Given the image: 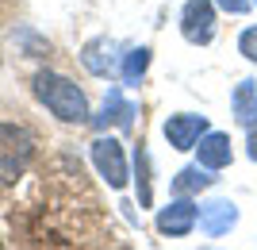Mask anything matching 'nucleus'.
<instances>
[{"label":"nucleus","mask_w":257,"mask_h":250,"mask_svg":"<svg viewBox=\"0 0 257 250\" xmlns=\"http://www.w3.org/2000/svg\"><path fill=\"white\" fill-rule=\"evenodd\" d=\"M35 97L62 123H88V97L69 77L54 73V69H39V73H35Z\"/></svg>","instance_id":"f257e3e1"},{"label":"nucleus","mask_w":257,"mask_h":250,"mask_svg":"<svg viewBox=\"0 0 257 250\" xmlns=\"http://www.w3.org/2000/svg\"><path fill=\"white\" fill-rule=\"evenodd\" d=\"M35 162V135L23 123H0V189H12Z\"/></svg>","instance_id":"f03ea898"},{"label":"nucleus","mask_w":257,"mask_h":250,"mask_svg":"<svg viewBox=\"0 0 257 250\" xmlns=\"http://www.w3.org/2000/svg\"><path fill=\"white\" fill-rule=\"evenodd\" d=\"M181 35L192 46H207L215 35V4L211 0H188L181 12Z\"/></svg>","instance_id":"7ed1b4c3"},{"label":"nucleus","mask_w":257,"mask_h":250,"mask_svg":"<svg viewBox=\"0 0 257 250\" xmlns=\"http://www.w3.org/2000/svg\"><path fill=\"white\" fill-rule=\"evenodd\" d=\"M92 162H96L100 177H104L111 189L127 185V162H123V146L115 139H96L92 142Z\"/></svg>","instance_id":"20e7f679"},{"label":"nucleus","mask_w":257,"mask_h":250,"mask_svg":"<svg viewBox=\"0 0 257 250\" xmlns=\"http://www.w3.org/2000/svg\"><path fill=\"white\" fill-rule=\"evenodd\" d=\"M204 131H207V120L204 116H192V112H181V116H169V120H165V139H169V146H177V150H192Z\"/></svg>","instance_id":"39448f33"},{"label":"nucleus","mask_w":257,"mask_h":250,"mask_svg":"<svg viewBox=\"0 0 257 250\" xmlns=\"http://www.w3.org/2000/svg\"><path fill=\"white\" fill-rule=\"evenodd\" d=\"M196 223H200V208H196L192 200H177V204L161 208V216H158V231H161V235H169V239L188 235Z\"/></svg>","instance_id":"423d86ee"},{"label":"nucleus","mask_w":257,"mask_h":250,"mask_svg":"<svg viewBox=\"0 0 257 250\" xmlns=\"http://www.w3.org/2000/svg\"><path fill=\"white\" fill-rule=\"evenodd\" d=\"M196 150H200V165H207V170H223V165H230V135H223V131H207Z\"/></svg>","instance_id":"0eeeda50"},{"label":"nucleus","mask_w":257,"mask_h":250,"mask_svg":"<svg viewBox=\"0 0 257 250\" xmlns=\"http://www.w3.org/2000/svg\"><path fill=\"white\" fill-rule=\"evenodd\" d=\"M234 219H238V212H234L230 200H211V204L200 208V223H204L207 235H223V231H230V227H234Z\"/></svg>","instance_id":"6e6552de"},{"label":"nucleus","mask_w":257,"mask_h":250,"mask_svg":"<svg viewBox=\"0 0 257 250\" xmlns=\"http://www.w3.org/2000/svg\"><path fill=\"white\" fill-rule=\"evenodd\" d=\"M107 39H96V43H88L85 46V54H81V62H85V69L88 73H96V77H107V69H111V54L104 58V50H107Z\"/></svg>","instance_id":"1a4fd4ad"},{"label":"nucleus","mask_w":257,"mask_h":250,"mask_svg":"<svg viewBox=\"0 0 257 250\" xmlns=\"http://www.w3.org/2000/svg\"><path fill=\"white\" fill-rule=\"evenodd\" d=\"M204 185H211V177L200 174V170H184V174H177V181H173L177 193H196V189H204Z\"/></svg>","instance_id":"9d476101"},{"label":"nucleus","mask_w":257,"mask_h":250,"mask_svg":"<svg viewBox=\"0 0 257 250\" xmlns=\"http://www.w3.org/2000/svg\"><path fill=\"white\" fill-rule=\"evenodd\" d=\"M146 65H150V50H146V46H139V50H135V54L127 58V69H123L127 85H135V81H139V77L146 73Z\"/></svg>","instance_id":"9b49d317"},{"label":"nucleus","mask_w":257,"mask_h":250,"mask_svg":"<svg viewBox=\"0 0 257 250\" xmlns=\"http://www.w3.org/2000/svg\"><path fill=\"white\" fill-rule=\"evenodd\" d=\"M238 50H242L249 62H257V27H246V31H242V39H238Z\"/></svg>","instance_id":"f8f14e48"},{"label":"nucleus","mask_w":257,"mask_h":250,"mask_svg":"<svg viewBox=\"0 0 257 250\" xmlns=\"http://www.w3.org/2000/svg\"><path fill=\"white\" fill-rule=\"evenodd\" d=\"M139 177H142L139 200H142V204H150V177H146V154H142V150H139Z\"/></svg>","instance_id":"ddd939ff"},{"label":"nucleus","mask_w":257,"mask_h":250,"mask_svg":"<svg viewBox=\"0 0 257 250\" xmlns=\"http://www.w3.org/2000/svg\"><path fill=\"white\" fill-rule=\"evenodd\" d=\"M219 8H223V12H234V16H242V12L249 8V0H219Z\"/></svg>","instance_id":"4468645a"},{"label":"nucleus","mask_w":257,"mask_h":250,"mask_svg":"<svg viewBox=\"0 0 257 250\" xmlns=\"http://www.w3.org/2000/svg\"><path fill=\"white\" fill-rule=\"evenodd\" d=\"M249 158H253V162H257V131H253V135H249Z\"/></svg>","instance_id":"2eb2a0df"}]
</instances>
